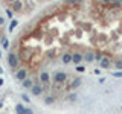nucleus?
Wrapping results in <instances>:
<instances>
[{"label":"nucleus","instance_id":"obj_3","mask_svg":"<svg viewBox=\"0 0 122 114\" xmlns=\"http://www.w3.org/2000/svg\"><path fill=\"white\" fill-rule=\"evenodd\" d=\"M66 79H67V75L63 73V71H58L55 75V84H63V82H66Z\"/></svg>","mask_w":122,"mask_h":114},{"label":"nucleus","instance_id":"obj_6","mask_svg":"<svg viewBox=\"0 0 122 114\" xmlns=\"http://www.w3.org/2000/svg\"><path fill=\"white\" fill-rule=\"evenodd\" d=\"M61 59H63V62L64 64H69V62H72V53H63V58H61Z\"/></svg>","mask_w":122,"mask_h":114},{"label":"nucleus","instance_id":"obj_10","mask_svg":"<svg viewBox=\"0 0 122 114\" xmlns=\"http://www.w3.org/2000/svg\"><path fill=\"white\" fill-rule=\"evenodd\" d=\"M82 58H86V61H89V62H90V61H93V58H95V56L92 55V52H89L86 56H82Z\"/></svg>","mask_w":122,"mask_h":114},{"label":"nucleus","instance_id":"obj_2","mask_svg":"<svg viewBox=\"0 0 122 114\" xmlns=\"http://www.w3.org/2000/svg\"><path fill=\"white\" fill-rule=\"evenodd\" d=\"M15 78L18 79V81H25L26 78H28V70L26 68H20V70L15 71Z\"/></svg>","mask_w":122,"mask_h":114},{"label":"nucleus","instance_id":"obj_4","mask_svg":"<svg viewBox=\"0 0 122 114\" xmlns=\"http://www.w3.org/2000/svg\"><path fill=\"white\" fill-rule=\"evenodd\" d=\"M30 91H32V94H35V96H40L41 91H43V87L38 85V84H34V85L30 87Z\"/></svg>","mask_w":122,"mask_h":114},{"label":"nucleus","instance_id":"obj_1","mask_svg":"<svg viewBox=\"0 0 122 114\" xmlns=\"http://www.w3.org/2000/svg\"><path fill=\"white\" fill-rule=\"evenodd\" d=\"M8 66H9L11 68H17L18 66H20V59H18V56H17V53H8Z\"/></svg>","mask_w":122,"mask_h":114},{"label":"nucleus","instance_id":"obj_5","mask_svg":"<svg viewBox=\"0 0 122 114\" xmlns=\"http://www.w3.org/2000/svg\"><path fill=\"white\" fill-rule=\"evenodd\" d=\"M84 58H82V55L79 52H76V53H72V62L73 64H79L82 61Z\"/></svg>","mask_w":122,"mask_h":114},{"label":"nucleus","instance_id":"obj_9","mask_svg":"<svg viewBox=\"0 0 122 114\" xmlns=\"http://www.w3.org/2000/svg\"><path fill=\"white\" fill-rule=\"evenodd\" d=\"M23 85L26 87V88H30V87L34 85V82H32V79H29V78H26L25 81H23Z\"/></svg>","mask_w":122,"mask_h":114},{"label":"nucleus","instance_id":"obj_8","mask_svg":"<svg viewBox=\"0 0 122 114\" xmlns=\"http://www.w3.org/2000/svg\"><path fill=\"white\" fill-rule=\"evenodd\" d=\"M110 64H112V61H110V58H101V67H110Z\"/></svg>","mask_w":122,"mask_h":114},{"label":"nucleus","instance_id":"obj_11","mask_svg":"<svg viewBox=\"0 0 122 114\" xmlns=\"http://www.w3.org/2000/svg\"><path fill=\"white\" fill-rule=\"evenodd\" d=\"M114 67H116V68H122V59H116V61H114Z\"/></svg>","mask_w":122,"mask_h":114},{"label":"nucleus","instance_id":"obj_7","mask_svg":"<svg viewBox=\"0 0 122 114\" xmlns=\"http://www.w3.org/2000/svg\"><path fill=\"white\" fill-rule=\"evenodd\" d=\"M82 3V0H66V5L69 6H79Z\"/></svg>","mask_w":122,"mask_h":114}]
</instances>
